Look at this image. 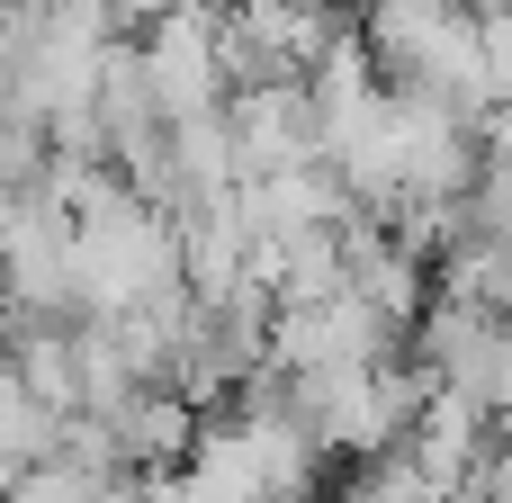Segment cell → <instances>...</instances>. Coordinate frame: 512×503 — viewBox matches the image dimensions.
I'll use <instances>...</instances> for the list:
<instances>
[{"mask_svg":"<svg viewBox=\"0 0 512 503\" xmlns=\"http://www.w3.org/2000/svg\"><path fill=\"white\" fill-rule=\"evenodd\" d=\"M117 495H126V477L117 468H81V459H45L18 486H0V503H117Z\"/></svg>","mask_w":512,"mask_h":503,"instance_id":"obj_9","label":"cell"},{"mask_svg":"<svg viewBox=\"0 0 512 503\" xmlns=\"http://www.w3.org/2000/svg\"><path fill=\"white\" fill-rule=\"evenodd\" d=\"M459 503H512V441H495V450H486V459L468 468Z\"/></svg>","mask_w":512,"mask_h":503,"instance_id":"obj_10","label":"cell"},{"mask_svg":"<svg viewBox=\"0 0 512 503\" xmlns=\"http://www.w3.org/2000/svg\"><path fill=\"white\" fill-rule=\"evenodd\" d=\"M495 441H504V432H495V423H486L468 396L432 387V396H423V414L405 423V441H396V450H405V459H414L432 486H450V495H459V486H468V468H477Z\"/></svg>","mask_w":512,"mask_h":503,"instance_id":"obj_6","label":"cell"},{"mask_svg":"<svg viewBox=\"0 0 512 503\" xmlns=\"http://www.w3.org/2000/svg\"><path fill=\"white\" fill-rule=\"evenodd\" d=\"M225 135H234V171L270 180V171H315V99L306 81H261L225 99Z\"/></svg>","mask_w":512,"mask_h":503,"instance_id":"obj_5","label":"cell"},{"mask_svg":"<svg viewBox=\"0 0 512 503\" xmlns=\"http://www.w3.org/2000/svg\"><path fill=\"white\" fill-rule=\"evenodd\" d=\"M162 288H180V225L117 171H90L72 189V315H126Z\"/></svg>","mask_w":512,"mask_h":503,"instance_id":"obj_1","label":"cell"},{"mask_svg":"<svg viewBox=\"0 0 512 503\" xmlns=\"http://www.w3.org/2000/svg\"><path fill=\"white\" fill-rule=\"evenodd\" d=\"M54 450H63V414L36 405V396L18 387V369L0 360V486H18V477L45 468Z\"/></svg>","mask_w":512,"mask_h":503,"instance_id":"obj_7","label":"cell"},{"mask_svg":"<svg viewBox=\"0 0 512 503\" xmlns=\"http://www.w3.org/2000/svg\"><path fill=\"white\" fill-rule=\"evenodd\" d=\"M360 45H369V63H378L387 90L441 99V108H459L468 126L504 117V108H495V81H486L477 18H468L459 0H369Z\"/></svg>","mask_w":512,"mask_h":503,"instance_id":"obj_2","label":"cell"},{"mask_svg":"<svg viewBox=\"0 0 512 503\" xmlns=\"http://www.w3.org/2000/svg\"><path fill=\"white\" fill-rule=\"evenodd\" d=\"M405 360H414L432 387L468 396L495 432H512V315L468 306V297H432V306L414 315Z\"/></svg>","mask_w":512,"mask_h":503,"instance_id":"obj_3","label":"cell"},{"mask_svg":"<svg viewBox=\"0 0 512 503\" xmlns=\"http://www.w3.org/2000/svg\"><path fill=\"white\" fill-rule=\"evenodd\" d=\"M135 63H144V90H153L162 126H180V117H216V108L234 99L225 54H216V9H162V18L144 27Z\"/></svg>","mask_w":512,"mask_h":503,"instance_id":"obj_4","label":"cell"},{"mask_svg":"<svg viewBox=\"0 0 512 503\" xmlns=\"http://www.w3.org/2000/svg\"><path fill=\"white\" fill-rule=\"evenodd\" d=\"M333 503H459L450 486H432L405 450H369V459H351V477H342V495Z\"/></svg>","mask_w":512,"mask_h":503,"instance_id":"obj_8","label":"cell"}]
</instances>
